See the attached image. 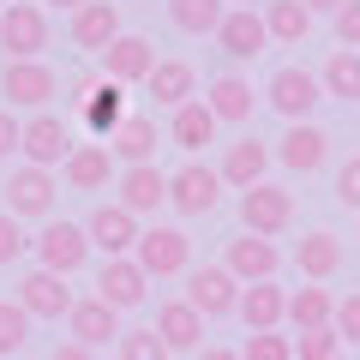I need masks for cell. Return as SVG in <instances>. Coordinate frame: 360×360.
<instances>
[{
	"mask_svg": "<svg viewBox=\"0 0 360 360\" xmlns=\"http://www.w3.org/2000/svg\"><path fill=\"white\" fill-rule=\"evenodd\" d=\"M0 49H6V60H42V49H49V13L37 0H6L0 6Z\"/></svg>",
	"mask_w": 360,
	"mask_h": 360,
	"instance_id": "cell-1",
	"label": "cell"
},
{
	"mask_svg": "<svg viewBox=\"0 0 360 360\" xmlns=\"http://www.w3.org/2000/svg\"><path fill=\"white\" fill-rule=\"evenodd\" d=\"M264 103L276 108L288 127H300V120L324 103V84H319V72H307V66H276L270 84H264Z\"/></svg>",
	"mask_w": 360,
	"mask_h": 360,
	"instance_id": "cell-2",
	"label": "cell"
},
{
	"mask_svg": "<svg viewBox=\"0 0 360 360\" xmlns=\"http://www.w3.org/2000/svg\"><path fill=\"white\" fill-rule=\"evenodd\" d=\"M18 150H25V162L30 168H60L66 156L78 150V139H72V120H60L54 108H42V115H30L25 120V139H18Z\"/></svg>",
	"mask_w": 360,
	"mask_h": 360,
	"instance_id": "cell-3",
	"label": "cell"
},
{
	"mask_svg": "<svg viewBox=\"0 0 360 360\" xmlns=\"http://www.w3.org/2000/svg\"><path fill=\"white\" fill-rule=\"evenodd\" d=\"M288 222H295V193L270 186V180H258V186H246V193H240V229H246V234L276 240Z\"/></svg>",
	"mask_w": 360,
	"mask_h": 360,
	"instance_id": "cell-4",
	"label": "cell"
},
{
	"mask_svg": "<svg viewBox=\"0 0 360 360\" xmlns=\"http://www.w3.org/2000/svg\"><path fill=\"white\" fill-rule=\"evenodd\" d=\"M132 264H139L144 276H180V270L193 264V240H186L180 229H168V222H156V229H139Z\"/></svg>",
	"mask_w": 360,
	"mask_h": 360,
	"instance_id": "cell-5",
	"label": "cell"
},
{
	"mask_svg": "<svg viewBox=\"0 0 360 360\" xmlns=\"http://www.w3.org/2000/svg\"><path fill=\"white\" fill-rule=\"evenodd\" d=\"M54 90H60V78H54V66L42 60H6L0 66V96H6V108H49Z\"/></svg>",
	"mask_w": 360,
	"mask_h": 360,
	"instance_id": "cell-6",
	"label": "cell"
},
{
	"mask_svg": "<svg viewBox=\"0 0 360 360\" xmlns=\"http://www.w3.org/2000/svg\"><path fill=\"white\" fill-rule=\"evenodd\" d=\"M168 205L180 210V217H210V210L222 205V174L205 162H186L168 174Z\"/></svg>",
	"mask_w": 360,
	"mask_h": 360,
	"instance_id": "cell-7",
	"label": "cell"
},
{
	"mask_svg": "<svg viewBox=\"0 0 360 360\" xmlns=\"http://www.w3.org/2000/svg\"><path fill=\"white\" fill-rule=\"evenodd\" d=\"M30 246H37L42 270H54V276H72V270H78V264L90 258L84 222H42V234H37Z\"/></svg>",
	"mask_w": 360,
	"mask_h": 360,
	"instance_id": "cell-8",
	"label": "cell"
},
{
	"mask_svg": "<svg viewBox=\"0 0 360 360\" xmlns=\"http://www.w3.org/2000/svg\"><path fill=\"white\" fill-rule=\"evenodd\" d=\"M54 193H60V186H54V174L49 168H13V180H6V217H37V222H49V210H54Z\"/></svg>",
	"mask_w": 360,
	"mask_h": 360,
	"instance_id": "cell-9",
	"label": "cell"
},
{
	"mask_svg": "<svg viewBox=\"0 0 360 360\" xmlns=\"http://www.w3.org/2000/svg\"><path fill=\"white\" fill-rule=\"evenodd\" d=\"M186 307L198 312V319H229L234 307H240V283H234L222 264H205L186 276Z\"/></svg>",
	"mask_w": 360,
	"mask_h": 360,
	"instance_id": "cell-10",
	"label": "cell"
},
{
	"mask_svg": "<svg viewBox=\"0 0 360 360\" xmlns=\"http://www.w3.org/2000/svg\"><path fill=\"white\" fill-rule=\"evenodd\" d=\"M96 60H103V78H108V84H144L150 66H156V42H150V37H127V30H120Z\"/></svg>",
	"mask_w": 360,
	"mask_h": 360,
	"instance_id": "cell-11",
	"label": "cell"
},
{
	"mask_svg": "<svg viewBox=\"0 0 360 360\" xmlns=\"http://www.w3.org/2000/svg\"><path fill=\"white\" fill-rule=\"evenodd\" d=\"M84 240L103 246L108 258H132V246H139V217L120 210V205H96L84 217Z\"/></svg>",
	"mask_w": 360,
	"mask_h": 360,
	"instance_id": "cell-12",
	"label": "cell"
},
{
	"mask_svg": "<svg viewBox=\"0 0 360 360\" xmlns=\"http://www.w3.org/2000/svg\"><path fill=\"white\" fill-rule=\"evenodd\" d=\"M115 205L120 210H132V217H150L156 205H168V174L156 162H139V168H120V180H115Z\"/></svg>",
	"mask_w": 360,
	"mask_h": 360,
	"instance_id": "cell-13",
	"label": "cell"
},
{
	"mask_svg": "<svg viewBox=\"0 0 360 360\" xmlns=\"http://www.w3.org/2000/svg\"><path fill=\"white\" fill-rule=\"evenodd\" d=\"M18 307L30 312V319H66L72 312V288H66V276H54V270H25V283H18Z\"/></svg>",
	"mask_w": 360,
	"mask_h": 360,
	"instance_id": "cell-14",
	"label": "cell"
},
{
	"mask_svg": "<svg viewBox=\"0 0 360 360\" xmlns=\"http://www.w3.org/2000/svg\"><path fill=\"white\" fill-rule=\"evenodd\" d=\"M276 264H283L276 240H258V234L229 240V258H222V270H229L234 283H270V276H276Z\"/></svg>",
	"mask_w": 360,
	"mask_h": 360,
	"instance_id": "cell-15",
	"label": "cell"
},
{
	"mask_svg": "<svg viewBox=\"0 0 360 360\" xmlns=\"http://www.w3.org/2000/svg\"><path fill=\"white\" fill-rule=\"evenodd\" d=\"M144 295H150V276H144L132 258H108L103 264V276H96V300H103V307L127 312V307H144Z\"/></svg>",
	"mask_w": 360,
	"mask_h": 360,
	"instance_id": "cell-16",
	"label": "cell"
},
{
	"mask_svg": "<svg viewBox=\"0 0 360 360\" xmlns=\"http://www.w3.org/2000/svg\"><path fill=\"white\" fill-rule=\"evenodd\" d=\"M217 42H222V54H229V60H252V54H264V42H270L264 13L229 6V13H222V25H217Z\"/></svg>",
	"mask_w": 360,
	"mask_h": 360,
	"instance_id": "cell-17",
	"label": "cell"
},
{
	"mask_svg": "<svg viewBox=\"0 0 360 360\" xmlns=\"http://www.w3.org/2000/svg\"><path fill=\"white\" fill-rule=\"evenodd\" d=\"M66 330H72V342H84V348L120 342V312L103 307L96 295H84V300H72V312H66Z\"/></svg>",
	"mask_w": 360,
	"mask_h": 360,
	"instance_id": "cell-18",
	"label": "cell"
},
{
	"mask_svg": "<svg viewBox=\"0 0 360 360\" xmlns=\"http://www.w3.org/2000/svg\"><path fill=\"white\" fill-rule=\"evenodd\" d=\"M115 37H120V6H115V0H84V6L72 13V42H78V49L103 54Z\"/></svg>",
	"mask_w": 360,
	"mask_h": 360,
	"instance_id": "cell-19",
	"label": "cell"
},
{
	"mask_svg": "<svg viewBox=\"0 0 360 360\" xmlns=\"http://www.w3.org/2000/svg\"><path fill=\"white\" fill-rule=\"evenodd\" d=\"M144 90L156 96V108H168V115H174V108H186V103L198 96V72H193L186 60H156L150 78H144Z\"/></svg>",
	"mask_w": 360,
	"mask_h": 360,
	"instance_id": "cell-20",
	"label": "cell"
},
{
	"mask_svg": "<svg viewBox=\"0 0 360 360\" xmlns=\"http://www.w3.org/2000/svg\"><path fill=\"white\" fill-rule=\"evenodd\" d=\"M324 156H330V139H324L312 120L288 127V132H283V144H276V162L295 168V174H312V168H324Z\"/></svg>",
	"mask_w": 360,
	"mask_h": 360,
	"instance_id": "cell-21",
	"label": "cell"
},
{
	"mask_svg": "<svg viewBox=\"0 0 360 360\" xmlns=\"http://www.w3.org/2000/svg\"><path fill=\"white\" fill-rule=\"evenodd\" d=\"M150 330L168 342V354H180V348H198V342H205V319H198L186 300H162V307H156V324H150Z\"/></svg>",
	"mask_w": 360,
	"mask_h": 360,
	"instance_id": "cell-22",
	"label": "cell"
},
{
	"mask_svg": "<svg viewBox=\"0 0 360 360\" xmlns=\"http://www.w3.org/2000/svg\"><path fill=\"white\" fill-rule=\"evenodd\" d=\"M246 319V330H283V319H288V295L276 283H252V288H240V307H234Z\"/></svg>",
	"mask_w": 360,
	"mask_h": 360,
	"instance_id": "cell-23",
	"label": "cell"
},
{
	"mask_svg": "<svg viewBox=\"0 0 360 360\" xmlns=\"http://www.w3.org/2000/svg\"><path fill=\"white\" fill-rule=\"evenodd\" d=\"M60 174L72 180L78 193H103L108 180H115V156H108V144H78V150L60 162Z\"/></svg>",
	"mask_w": 360,
	"mask_h": 360,
	"instance_id": "cell-24",
	"label": "cell"
},
{
	"mask_svg": "<svg viewBox=\"0 0 360 360\" xmlns=\"http://www.w3.org/2000/svg\"><path fill=\"white\" fill-rule=\"evenodd\" d=\"M108 156L127 162V168L150 162V156H156V120H150V115H127V120L115 127V139H108Z\"/></svg>",
	"mask_w": 360,
	"mask_h": 360,
	"instance_id": "cell-25",
	"label": "cell"
},
{
	"mask_svg": "<svg viewBox=\"0 0 360 360\" xmlns=\"http://www.w3.org/2000/svg\"><path fill=\"white\" fill-rule=\"evenodd\" d=\"M78 120H84L96 139H115V127L127 120V96H120V84H108V78H103V84L78 103Z\"/></svg>",
	"mask_w": 360,
	"mask_h": 360,
	"instance_id": "cell-26",
	"label": "cell"
},
{
	"mask_svg": "<svg viewBox=\"0 0 360 360\" xmlns=\"http://www.w3.org/2000/svg\"><path fill=\"white\" fill-rule=\"evenodd\" d=\"M168 139H174L186 156H198L210 139H217V115L205 108V96H193L186 108H174V120H168Z\"/></svg>",
	"mask_w": 360,
	"mask_h": 360,
	"instance_id": "cell-27",
	"label": "cell"
},
{
	"mask_svg": "<svg viewBox=\"0 0 360 360\" xmlns=\"http://www.w3.org/2000/svg\"><path fill=\"white\" fill-rule=\"evenodd\" d=\"M264 168H270V150L258 139H240V144H229V156H222L217 174H222V186H240V193H246V186L264 180Z\"/></svg>",
	"mask_w": 360,
	"mask_h": 360,
	"instance_id": "cell-28",
	"label": "cell"
},
{
	"mask_svg": "<svg viewBox=\"0 0 360 360\" xmlns=\"http://www.w3.org/2000/svg\"><path fill=\"white\" fill-rule=\"evenodd\" d=\"M252 84H246V78H234V72H222L217 84H210V96H205V108L210 115H217V127L222 120H252Z\"/></svg>",
	"mask_w": 360,
	"mask_h": 360,
	"instance_id": "cell-29",
	"label": "cell"
},
{
	"mask_svg": "<svg viewBox=\"0 0 360 360\" xmlns=\"http://www.w3.org/2000/svg\"><path fill=\"white\" fill-rule=\"evenodd\" d=\"M295 264H300V276L307 283H324V276H336V264H342V240L336 234H307V240L295 246Z\"/></svg>",
	"mask_w": 360,
	"mask_h": 360,
	"instance_id": "cell-30",
	"label": "cell"
},
{
	"mask_svg": "<svg viewBox=\"0 0 360 360\" xmlns=\"http://www.w3.org/2000/svg\"><path fill=\"white\" fill-rule=\"evenodd\" d=\"M264 30H270V42H307V30H312V13L300 6V0H264Z\"/></svg>",
	"mask_w": 360,
	"mask_h": 360,
	"instance_id": "cell-31",
	"label": "cell"
},
{
	"mask_svg": "<svg viewBox=\"0 0 360 360\" xmlns=\"http://www.w3.org/2000/svg\"><path fill=\"white\" fill-rule=\"evenodd\" d=\"M222 13H229V0H168V18L186 37H217Z\"/></svg>",
	"mask_w": 360,
	"mask_h": 360,
	"instance_id": "cell-32",
	"label": "cell"
},
{
	"mask_svg": "<svg viewBox=\"0 0 360 360\" xmlns=\"http://www.w3.org/2000/svg\"><path fill=\"white\" fill-rule=\"evenodd\" d=\"M336 319V300H330V288H295V295H288V324H295V330H324V324Z\"/></svg>",
	"mask_w": 360,
	"mask_h": 360,
	"instance_id": "cell-33",
	"label": "cell"
},
{
	"mask_svg": "<svg viewBox=\"0 0 360 360\" xmlns=\"http://www.w3.org/2000/svg\"><path fill=\"white\" fill-rule=\"evenodd\" d=\"M319 84H324V96H360V49H336L330 60H324V72H319Z\"/></svg>",
	"mask_w": 360,
	"mask_h": 360,
	"instance_id": "cell-34",
	"label": "cell"
},
{
	"mask_svg": "<svg viewBox=\"0 0 360 360\" xmlns=\"http://www.w3.org/2000/svg\"><path fill=\"white\" fill-rule=\"evenodd\" d=\"M30 342V312L18 300H0V360H18Z\"/></svg>",
	"mask_w": 360,
	"mask_h": 360,
	"instance_id": "cell-35",
	"label": "cell"
},
{
	"mask_svg": "<svg viewBox=\"0 0 360 360\" xmlns=\"http://www.w3.org/2000/svg\"><path fill=\"white\" fill-rule=\"evenodd\" d=\"M240 360H295V336L283 330H252L240 348Z\"/></svg>",
	"mask_w": 360,
	"mask_h": 360,
	"instance_id": "cell-36",
	"label": "cell"
},
{
	"mask_svg": "<svg viewBox=\"0 0 360 360\" xmlns=\"http://www.w3.org/2000/svg\"><path fill=\"white\" fill-rule=\"evenodd\" d=\"M342 354V336L324 324V330H300L295 336V360H336Z\"/></svg>",
	"mask_w": 360,
	"mask_h": 360,
	"instance_id": "cell-37",
	"label": "cell"
},
{
	"mask_svg": "<svg viewBox=\"0 0 360 360\" xmlns=\"http://www.w3.org/2000/svg\"><path fill=\"white\" fill-rule=\"evenodd\" d=\"M120 360H168V342L156 330H120Z\"/></svg>",
	"mask_w": 360,
	"mask_h": 360,
	"instance_id": "cell-38",
	"label": "cell"
},
{
	"mask_svg": "<svg viewBox=\"0 0 360 360\" xmlns=\"http://www.w3.org/2000/svg\"><path fill=\"white\" fill-rule=\"evenodd\" d=\"M336 205H342V210H360V156H348V162L336 168Z\"/></svg>",
	"mask_w": 360,
	"mask_h": 360,
	"instance_id": "cell-39",
	"label": "cell"
},
{
	"mask_svg": "<svg viewBox=\"0 0 360 360\" xmlns=\"http://www.w3.org/2000/svg\"><path fill=\"white\" fill-rule=\"evenodd\" d=\"M330 18H336V42L342 49H360V0H342Z\"/></svg>",
	"mask_w": 360,
	"mask_h": 360,
	"instance_id": "cell-40",
	"label": "cell"
},
{
	"mask_svg": "<svg viewBox=\"0 0 360 360\" xmlns=\"http://www.w3.org/2000/svg\"><path fill=\"white\" fill-rule=\"evenodd\" d=\"M330 330L342 336V342H360V295L336 300V319H330Z\"/></svg>",
	"mask_w": 360,
	"mask_h": 360,
	"instance_id": "cell-41",
	"label": "cell"
},
{
	"mask_svg": "<svg viewBox=\"0 0 360 360\" xmlns=\"http://www.w3.org/2000/svg\"><path fill=\"white\" fill-rule=\"evenodd\" d=\"M25 229H18V217H6V210H0V264H13L18 252H25Z\"/></svg>",
	"mask_w": 360,
	"mask_h": 360,
	"instance_id": "cell-42",
	"label": "cell"
},
{
	"mask_svg": "<svg viewBox=\"0 0 360 360\" xmlns=\"http://www.w3.org/2000/svg\"><path fill=\"white\" fill-rule=\"evenodd\" d=\"M18 139H25V120H18L6 103H0V162H6V156L18 150Z\"/></svg>",
	"mask_w": 360,
	"mask_h": 360,
	"instance_id": "cell-43",
	"label": "cell"
},
{
	"mask_svg": "<svg viewBox=\"0 0 360 360\" xmlns=\"http://www.w3.org/2000/svg\"><path fill=\"white\" fill-rule=\"evenodd\" d=\"M54 360H96V348H84V342H60V348H54Z\"/></svg>",
	"mask_w": 360,
	"mask_h": 360,
	"instance_id": "cell-44",
	"label": "cell"
},
{
	"mask_svg": "<svg viewBox=\"0 0 360 360\" xmlns=\"http://www.w3.org/2000/svg\"><path fill=\"white\" fill-rule=\"evenodd\" d=\"M198 360H240V348H205Z\"/></svg>",
	"mask_w": 360,
	"mask_h": 360,
	"instance_id": "cell-45",
	"label": "cell"
},
{
	"mask_svg": "<svg viewBox=\"0 0 360 360\" xmlns=\"http://www.w3.org/2000/svg\"><path fill=\"white\" fill-rule=\"evenodd\" d=\"M300 6H307V13H336L342 0H300Z\"/></svg>",
	"mask_w": 360,
	"mask_h": 360,
	"instance_id": "cell-46",
	"label": "cell"
},
{
	"mask_svg": "<svg viewBox=\"0 0 360 360\" xmlns=\"http://www.w3.org/2000/svg\"><path fill=\"white\" fill-rule=\"evenodd\" d=\"M49 6H60V13H78V6H84V0H49Z\"/></svg>",
	"mask_w": 360,
	"mask_h": 360,
	"instance_id": "cell-47",
	"label": "cell"
},
{
	"mask_svg": "<svg viewBox=\"0 0 360 360\" xmlns=\"http://www.w3.org/2000/svg\"><path fill=\"white\" fill-rule=\"evenodd\" d=\"M229 6H246V13H258V0H229Z\"/></svg>",
	"mask_w": 360,
	"mask_h": 360,
	"instance_id": "cell-48",
	"label": "cell"
},
{
	"mask_svg": "<svg viewBox=\"0 0 360 360\" xmlns=\"http://www.w3.org/2000/svg\"><path fill=\"white\" fill-rule=\"evenodd\" d=\"M336 360H348V354H336Z\"/></svg>",
	"mask_w": 360,
	"mask_h": 360,
	"instance_id": "cell-49",
	"label": "cell"
},
{
	"mask_svg": "<svg viewBox=\"0 0 360 360\" xmlns=\"http://www.w3.org/2000/svg\"><path fill=\"white\" fill-rule=\"evenodd\" d=\"M0 6H6V0H0Z\"/></svg>",
	"mask_w": 360,
	"mask_h": 360,
	"instance_id": "cell-50",
	"label": "cell"
},
{
	"mask_svg": "<svg viewBox=\"0 0 360 360\" xmlns=\"http://www.w3.org/2000/svg\"><path fill=\"white\" fill-rule=\"evenodd\" d=\"M18 360H25V354H18Z\"/></svg>",
	"mask_w": 360,
	"mask_h": 360,
	"instance_id": "cell-51",
	"label": "cell"
}]
</instances>
